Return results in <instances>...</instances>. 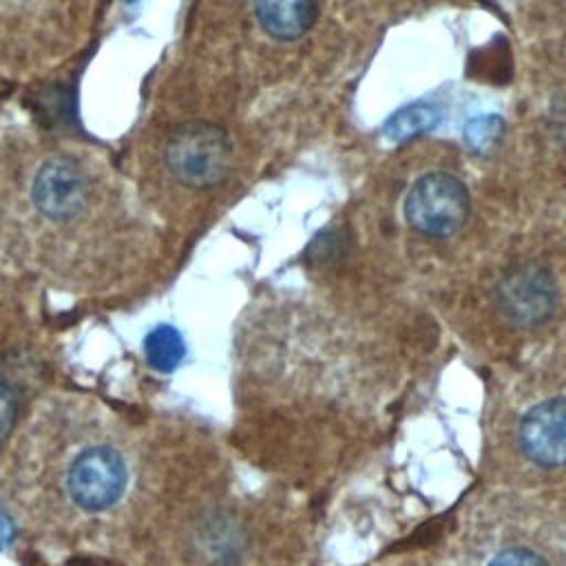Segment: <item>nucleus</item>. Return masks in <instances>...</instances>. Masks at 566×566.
<instances>
[{
    "label": "nucleus",
    "mask_w": 566,
    "mask_h": 566,
    "mask_svg": "<svg viewBox=\"0 0 566 566\" xmlns=\"http://www.w3.org/2000/svg\"><path fill=\"white\" fill-rule=\"evenodd\" d=\"M186 354V343L172 325H159L144 338L146 363L161 374L172 371Z\"/></svg>",
    "instance_id": "9"
},
{
    "label": "nucleus",
    "mask_w": 566,
    "mask_h": 566,
    "mask_svg": "<svg viewBox=\"0 0 566 566\" xmlns=\"http://www.w3.org/2000/svg\"><path fill=\"white\" fill-rule=\"evenodd\" d=\"M402 212L409 228L418 234L429 239H449L469 219V188L460 177L447 170L424 172L409 188Z\"/></svg>",
    "instance_id": "2"
},
{
    "label": "nucleus",
    "mask_w": 566,
    "mask_h": 566,
    "mask_svg": "<svg viewBox=\"0 0 566 566\" xmlns=\"http://www.w3.org/2000/svg\"><path fill=\"white\" fill-rule=\"evenodd\" d=\"M164 164L186 188L219 186L232 166L230 135L212 122H186L166 139Z\"/></svg>",
    "instance_id": "1"
},
{
    "label": "nucleus",
    "mask_w": 566,
    "mask_h": 566,
    "mask_svg": "<svg viewBox=\"0 0 566 566\" xmlns=\"http://www.w3.org/2000/svg\"><path fill=\"white\" fill-rule=\"evenodd\" d=\"M88 195L91 184L84 168L69 157L44 161L31 186L35 210L51 221L80 217L88 206Z\"/></svg>",
    "instance_id": "5"
},
{
    "label": "nucleus",
    "mask_w": 566,
    "mask_h": 566,
    "mask_svg": "<svg viewBox=\"0 0 566 566\" xmlns=\"http://www.w3.org/2000/svg\"><path fill=\"white\" fill-rule=\"evenodd\" d=\"M128 471L122 453L106 444H95L75 455L66 471V491L71 500L88 511L111 509L124 493Z\"/></svg>",
    "instance_id": "3"
},
{
    "label": "nucleus",
    "mask_w": 566,
    "mask_h": 566,
    "mask_svg": "<svg viewBox=\"0 0 566 566\" xmlns=\"http://www.w3.org/2000/svg\"><path fill=\"white\" fill-rule=\"evenodd\" d=\"M557 296L559 292L553 272L535 261L511 265L495 290L502 314L517 327L546 323L555 312Z\"/></svg>",
    "instance_id": "4"
},
{
    "label": "nucleus",
    "mask_w": 566,
    "mask_h": 566,
    "mask_svg": "<svg viewBox=\"0 0 566 566\" xmlns=\"http://www.w3.org/2000/svg\"><path fill=\"white\" fill-rule=\"evenodd\" d=\"M126 2H128V4H133V2H137V0H126Z\"/></svg>",
    "instance_id": "14"
},
{
    "label": "nucleus",
    "mask_w": 566,
    "mask_h": 566,
    "mask_svg": "<svg viewBox=\"0 0 566 566\" xmlns=\"http://www.w3.org/2000/svg\"><path fill=\"white\" fill-rule=\"evenodd\" d=\"M440 122V111L431 104H407L396 111L382 126V135L389 142H405L436 128Z\"/></svg>",
    "instance_id": "8"
},
{
    "label": "nucleus",
    "mask_w": 566,
    "mask_h": 566,
    "mask_svg": "<svg viewBox=\"0 0 566 566\" xmlns=\"http://www.w3.org/2000/svg\"><path fill=\"white\" fill-rule=\"evenodd\" d=\"M15 411H18V400L15 394L9 385L0 382V440L9 436L15 422Z\"/></svg>",
    "instance_id": "12"
},
{
    "label": "nucleus",
    "mask_w": 566,
    "mask_h": 566,
    "mask_svg": "<svg viewBox=\"0 0 566 566\" xmlns=\"http://www.w3.org/2000/svg\"><path fill=\"white\" fill-rule=\"evenodd\" d=\"M517 442L524 455L544 469L566 464V398L533 405L520 420Z\"/></svg>",
    "instance_id": "6"
},
{
    "label": "nucleus",
    "mask_w": 566,
    "mask_h": 566,
    "mask_svg": "<svg viewBox=\"0 0 566 566\" xmlns=\"http://www.w3.org/2000/svg\"><path fill=\"white\" fill-rule=\"evenodd\" d=\"M13 539V524L11 520L4 515V511L0 509V548H4L7 544H11Z\"/></svg>",
    "instance_id": "13"
},
{
    "label": "nucleus",
    "mask_w": 566,
    "mask_h": 566,
    "mask_svg": "<svg viewBox=\"0 0 566 566\" xmlns=\"http://www.w3.org/2000/svg\"><path fill=\"white\" fill-rule=\"evenodd\" d=\"M254 15L261 29L281 42L303 38L318 18L316 0H254Z\"/></svg>",
    "instance_id": "7"
},
{
    "label": "nucleus",
    "mask_w": 566,
    "mask_h": 566,
    "mask_svg": "<svg viewBox=\"0 0 566 566\" xmlns=\"http://www.w3.org/2000/svg\"><path fill=\"white\" fill-rule=\"evenodd\" d=\"M486 566H548V562L531 548L509 546L497 555H493V559Z\"/></svg>",
    "instance_id": "11"
},
{
    "label": "nucleus",
    "mask_w": 566,
    "mask_h": 566,
    "mask_svg": "<svg viewBox=\"0 0 566 566\" xmlns=\"http://www.w3.org/2000/svg\"><path fill=\"white\" fill-rule=\"evenodd\" d=\"M502 130H504V124L497 115H482V117H475V119L467 122L464 139H467V146L473 153L484 155L493 146H497V142L502 137Z\"/></svg>",
    "instance_id": "10"
}]
</instances>
